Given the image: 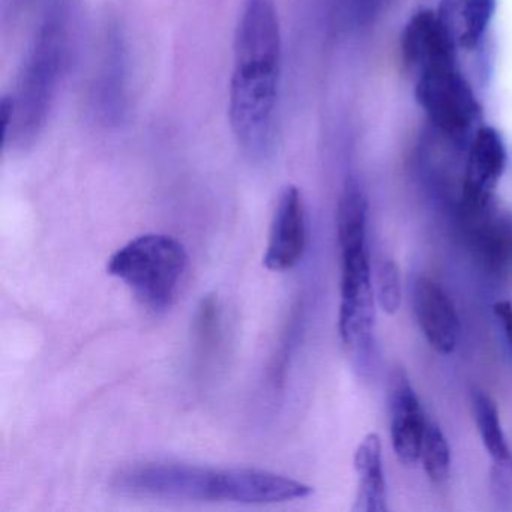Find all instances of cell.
Segmentation results:
<instances>
[{"instance_id": "6da1fadb", "label": "cell", "mask_w": 512, "mask_h": 512, "mask_svg": "<svg viewBox=\"0 0 512 512\" xmlns=\"http://www.w3.org/2000/svg\"><path fill=\"white\" fill-rule=\"evenodd\" d=\"M283 41L274 0H244L233 46L229 116L245 155L262 161L277 142Z\"/></svg>"}, {"instance_id": "7a4b0ae2", "label": "cell", "mask_w": 512, "mask_h": 512, "mask_svg": "<svg viewBox=\"0 0 512 512\" xmlns=\"http://www.w3.org/2000/svg\"><path fill=\"white\" fill-rule=\"evenodd\" d=\"M83 14L82 0H52L47 5L16 89L0 101L7 148H29L46 128L79 53Z\"/></svg>"}, {"instance_id": "3957f363", "label": "cell", "mask_w": 512, "mask_h": 512, "mask_svg": "<svg viewBox=\"0 0 512 512\" xmlns=\"http://www.w3.org/2000/svg\"><path fill=\"white\" fill-rule=\"evenodd\" d=\"M115 488L130 496L190 502L275 503L304 499L313 488L259 469H208L190 464H145L116 476Z\"/></svg>"}, {"instance_id": "277c9868", "label": "cell", "mask_w": 512, "mask_h": 512, "mask_svg": "<svg viewBox=\"0 0 512 512\" xmlns=\"http://www.w3.org/2000/svg\"><path fill=\"white\" fill-rule=\"evenodd\" d=\"M187 266V251L181 242L149 233L119 248L110 257L107 271L121 280L143 307L163 313L175 302Z\"/></svg>"}, {"instance_id": "5b68a950", "label": "cell", "mask_w": 512, "mask_h": 512, "mask_svg": "<svg viewBox=\"0 0 512 512\" xmlns=\"http://www.w3.org/2000/svg\"><path fill=\"white\" fill-rule=\"evenodd\" d=\"M415 97L434 130L452 142L466 139L482 116L481 104L457 61L436 62L418 71Z\"/></svg>"}, {"instance_id": "8992f818", "label": "cell", "mask_w": 512, "mask_h": 512, "mask_svg": "<svg viewBox=\"0 0 512 512\" xmlns=\"http://www.w3.org/2000/svg\"><path fill=\"white\" fill-rule=\"evenodd\" d=\"M341 302L338 331L344 346L362 350L370 344L374 328V290L367 247L340 248Z\"/></svg>"}, {"instance_id": "52a82bcc", "label": "cell", "mask_w": 512, "mask_h": 512, "mask_svg": "<svg viewBox=\"0 0 512 512\" xmlns=\"http://www.w3.org/2000/svg\"><path fill=\"white\" fill-rule=\"evenodd\" d=\"M460 224L470 250L491 272L502 274L512 266V214L490 197L481 203L460 202Z\"/></svg>"}, {"instance_id": "ba28073f", "label": "cell", "mask_w": 512, "mask_h": 512, "mask_svg": "<svg viewBox=\"0 0 512 512\" xmlns=\"http://www.w3.org/2000/svg\"><path fill=\"white\" fill-rule=\"evenodd\" d=\"M386 400L391 418L392 448L401 464L413 466L421 458L428 421L404 368H394L389 373Z\"/></svg>"}, {"instance_id": "9c48e42d", "label": "cell", "mask_w": 512, "mask_h": 512, "mask_svg": "<svg viewBox=\"0 0 512 512\" xmlns=\"http://www.w3.org/2000/svg\"><path fill=\"white\" fill-rule=\"evenodd\" d=\"M307 247V215L296 187H287L278 199L263 263L269 271L284 272L301 262Z\"/></svg>"}, {"instance_id": "30bf717a", "label": "cell", "mask_w": 512, "mask_h": 512, "mask_svg": "<svg viewBox=\"0 0 512 512\" xmlns=\"http://www.w3.org/2000/svg\"><path fill=\"white\" fill-rule=\"evenodd\" d=\"M94 112L104 124L121 121L127 106V49L118 23L107 25L103 53L92 86Z\"/></svg>"}, {"instance_id": "8fae6325", "label": "cell", "mask_w": 512, "mask_h": 512, "mask_svg": "<svg viewBox=\"0 0 512 512\" xmlns=\"http://www.w3.org/2000/svg\"><path fill=\"white\" fill-rule=\"evenodd\" d=\"M505 142L493 127L476 128L470 137L463 172L461 202L481 203L494 196L506 169Z\"/></svg>"}, {"instance_id": "7c38bea8", "label": "cell", "mask_w": 512, "mask_h": 512, "mask_svg": "<svg viewBox=\"0 0 512 512\" xmlns=\"http://www.w3.org/2000/svg\"><path fill=\"white\" fill-rule=\"evenodd\" d=\"M413 310L428 344L442 355L454 352L460 338V319L454 302L433 278L416 281Z\"/></svg>"}, {"instance_id": "4fadbf2b", "label": "cell", "mask_w": 512, "mask_h": 512, "mask_svg": "<svg viewBox=\"0 0 512 512\" xmlns=\"http://www.w3.org/2000/svg\"><path fill=\"white\" fill-rule=\"evenodd\" d=\"M457 56L436 11H419L409 20L401 35V58L407 70L416 74L436 62L457 61Z\"/></svg>"}, {"instance_id": "5bb4252c", "label": "cell", "mask_w": 512, "mask_h": 512, "mask_svg": "<svg viewBox=\"0 0 512 512\" xmlns=\"http://www.w3.org/2000/svg\"><path fill=\"white\" fill-rule=\"evenodd\" d=\"M497 0H440L436 14L458 52H473L484 40Z\"/></svg>"}, {"instance_id": "9a60e30c", "label": "cell", "mask_w": 512, "mask_h": 512, "mask_svg": "<svg viewBox=\"0 0 512 512\" xmlns=\"http://www.w3.org/2000/svg\"><path fill=\"white\" fill-rule=\"evenodd\" d=\"M358 493L353 509L358 512H386V484L383 473L382 442L379 434L368 433L355 451Z\"/></svg>"}, {"instance_id": "2e32d148", "label": "cell", "mask_w": 512, "mask_h": 512, "mask_svg": "<svg viewBox=\"0 0 512 512\" xmlns=\"http://www.w3.org/2000/svg\"><path fill=\"white\" fill-rule=\"evenodd\" d=\"M472 409L479 436L494 466L499 472L512 473V451L503 433L496 401L476 389L472 392Z\"/></svg>"}, {"instance_id": "e0dca14e", "label": "cell", "mask_w": 512, "mask_h": 512, "mask_svg": "<svg viewBox=\"0 0 512 512\" xmlns=\"http://www.w3.org/2000/svg\"><path fill=\"white\" fill-rule=\"evenodd\" d=\"M367 199L355 181H347L337 209V235L340 248L367 245Z\"/></svg>"}, {"instance_id": "ac0fdd59", "label": "cell", "mask_w": 512, "mask_h": 512, "mask_svg": "<svg viewBox=\"0 0 512 512\" xmlns=\"http://www.w3.org/2000/svg\"><path fill=\"white\" fill-rule=\"evenodd\" d=\"M419 460H422L425 473L431 481L439 485L448 481L449 470H451V449L442 428L436 422H427Z\"/></svg>"}, {"instance_id": "d6986e66", "label": "cell", "mask_w": 512, "mask_h": 512, "mask_svg": "<svg viewBox=\"0 0 512 512\" xmlns=\"http://www.w3.org/2000/svg\"><path fill=\"white\" fill-rule=\"evenodd\" d=\"M194 334H196L197 350L202 358L214 352L218 335H220V308L214 296L203 299L197 313Z\"/></svg>"}, {"instance_id": "ffe728a7", "label": "cell", "mask_w": 512, "mask_h": 512, "mask_svg": "<svg viewBox=\"0 0 512 512\" xmlns=\"http://www.w3.org/2000/svg\"><path fill=\"white\" fill-rule=\"evenodd\" d=\"M377 301L386 314H395L401 305L400 269L392 259L380 263L377 271Z\"/></svg>"}, {"instance_id": "44dd1931", "label": "cell", "mask_w": 512, "mask_h": 512, "mask_svg": "<svg viewBox=\"0 0 512 512\" xmlns=\"http://www.w3.org/2000/svg\"><path fill=\"white\" fill-rule=\"evenodd\" d=\"M494 314L502 323L503 331H505L506 340L512 346V302L500 301L494 305Z\"/></svg>"}]
</instances>
